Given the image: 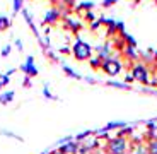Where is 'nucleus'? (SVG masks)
<instances>
[{"label":"nucleus","instance_id":"36","mask_svg":"<svg viewBox=\"0 0 157 154\" xmlns=\"http://www.w3.org/2000/svg\"><path fill=\"white\" fill-rule=\"evenodd\" d=\"M155 4H157V0H155Z\"/></svg>","mask_w":157,"mask_h":154},{"label":"nucleus","instance_id":"30","mask_svg":"<svg viewBox=\"0 0 157 154\" xmlns=\"http://www.w3.org/2000/svg\"><path fill=\"white\" fill-rule=\"evenodd\" d=\"M24 87H31V77H28V75H24V82H22Z\"/></svg>","mask_w":157,"mask_h":154},{"label":"nucleus","instance_id":"11","mask_svg":"<svg viewBox=\"0 0 157 154\" xmlns=\"http://www.w3.org/2000/svg\"><path fill=\"white\" fill-rule=\"evenodd\" d=\"M132 134H133V127H123V128H120L118 130V134H116V137H121V139H128L130 140V137H132Z\"/></svg>","mask_w":157,"mask_h":154},{"label":"nucleus","instance_id":"22","mask_svg":"<svg viewBox=\"0 0 157 154\" xmlns=\"http://www.w3.org/2000/svg\"><path fill=\"white\" fill-rule=\"evenodd\" d=\"M84 17H86V21H87V22H90V24L94 22V21H98V17H96V14L92 10L86 12V14H84Z\"/></svg>","mask_w":157,"mask_h":154},{"label":"nucleus","instance_id":"33","mask_svg":"<svg viewBox=\"0 0 157 154\" xmlns=\"http://www.w3.org/2000/svg\"><path fill=\"white\" fill-rule=\"evenodd\" d=\"M53 154H63V152H60V151H55V152H53Z\"/></svg>","mask_w":157,"mask_h":154},{"label":"nucleus","instance_id":"21","mask_svg":"<svg viewBox=\"0 0 157 154\" xmlns=\"http://www.w3.org/2000/svg\"><path fill=\"white\" fill-rule=\"evenodd\" d=\"M9 82H10V77L7 74H0V89H4L5 86H9Z\"/></svg>","mask_w":157,"mask_h":154},{"label":"nucleus","instance_id":"32","mask_svg":"<svg viewBox=\"0 0 157 154\" xmlns=\"http://www.w3.org/2000/svg\"><path fill=\"white\" fill-rule=\"evenodd\" d=\"M60 51H62V53H72V50H70V48H67V46H65V48H62Z\"/></svg>","mask_w":157,"mask_h":154},{"label":"nucleus","instance_id":"26","mask_svg":"<svg viewBox=\"0 0 157 154\" xmlns=\"http://www.w3.org/2000/svg\"><path fill=\"white\" fill-rule=\"evenodd\" d=\"M22 9V0H14V12H19Z\"/></svg>","mask_w":157,"mask_h":154},{"label":"nucleus","instance_id":"8","mask_svg":"<svg viewBox=\"0 0 157 154\" xmlns=\"http://www.w3.org/2000/svg\"><path fill=\"white\" fill-rule=\"evenodd\" d=\"M78 146H80L78 142H75V140H70V142L62 144V146H60L56 151H60V152H63V154H77Z\"/></svg>","mask_w":157,"mask_h":154},{"label":"nucleus","instance_id":"28","mask_svg":"<svg viewBox=\"0 0 157 154\" xmlns=\"http://www.w3.org/2000/svg\"><path fill=\"white\" fill-rule=\"evenodd\" d=\"M116 2H118V0H104V2H102V7H111V5H114V4H116Z\"/></svg>","mask_w":157,"mask_h":154},{"label":"nucleus","instance_id":"10","mask_svg":"<svg viewBox=\"0 0 157 154\" xmlns=\"http://www.w3.org/2000/svg\"><path fill=\"white\" fill-rule=\"evenodd\" d=\"M16 98V93L14 91H4L0 94V105H10Z\"/></svg>","mask_w":157,"mask_h":154},{"label":"nucleus","instance_id":"4","mask_svg":"<svg viewBox=\"0 0 157 154\" xmlns=\"http://www.w3.org/2000/svg\"><path fill=\"white\" fill-rule=\"evenodd\" d=\"M101 70L104 72V74H108L109 77H116V75L123 70V63L118 58L111 57V58L104 60V62L101 63Z\"/></svg>","mask_w":157,"mask_h":154},{"label":"nucleus","instance_id":"7","mask_svg":"<svg viewBox=\"0 0 157 154\" xmlns=\"http://www.w3.org/2000/svg\"><path fill=\"white\" fill-rule=\"evenodd\" d=\"M60 19V9H51V10H48L46 14H44L43 17V26L46 24V26H50V24H56Z\"/></svg>","mask_w":157,"mask_h":154},{"label":"nucleus","instance_id":"12","mask_svg":"<svg viewBox=\"0 0 157 154\" xmlns=\"http://www.w3.org/2000/svg\"><path fill=\"white\" fill-rule=\"evenodd\" d=\"M130 154H149L145 144H137V146H132V151Z\"/></svg>","mask_w":157,"mask_h":154},{"label":"nucleus","instance_id":"18","mask_svg":"<svg viewBox=\"0 0 157 154\" xmlns=\"http://www.w3.org/2000/svg\"><path fill=\"white\" fill-rule=\"evenodd\" d=\"M147 151L149 154H157V140H147Z\"/></svg>","mask_w":157,"mask_h":154},{"label":"nucleus","instance_id":"19","mask_svg":"<svg viewBox=\"0 0 157 154\" xmlns=\"http://www.w3.org/2000/svg\"><path fill=\"white\" fill-rule=\"evenodd\" d=\"M63 72H65V74H67L68 77H72V79H82V77H80V75L77 74V72L72 70V69H70V67H67V65H63Z\"/></svg>","mask_w":157,"mask_h":154},{"label":"nucleus","instance_id":"16","mask_svg":"<svg viewBox=\"0 0 157 154\" xmlns=\"http://www.w3.org/2000/svg\"><path fill=\"white\" fill-rule=\"evenodd\" d=\"M92 7H94V4H92V2H82V4L75 9V12H77V14H80L82 10L89 12V10H92Z\"/></svg>","mask_w":157,"mask_h":154},{"label":"nucleus","instance_id":"13","mask_svg":"<svg viewBox=\"0 0 157 154\" xmlns=\"http://www.w3.org/2000/svg\"><path fill=\"white\" fill-rule=\"evenodd\" d=\"M123 127H126L125 122H109L106 127H104V128H102V130L109 132V130H113V128H118V130H120V128H123Z\"/></svg>","mask_w":157,"mask_h":154},{"label":"nucleus","instance_id":"34","mask_svg":"<svg viewBox=\"0 0 157 154\" xmlns=\"http://www.w3.org/2000/svg\"><path fill=\"white\" fill-rule=\"evenodd\" d=\"M133 2H135V4H138V2H140V0H133Z\"/></svg>","mask_w":157,"mask_h":154},{"label":"nucleus","instance_id":"14","mask_svg":"<svg viewBox=\"0 0 157 154\" xmlns=\"http://www.w3.org/2000/svg\"><path fill=\"white\" fill-rule=\"evenodd\" d=\"M90 135H94V132H92V130H86V132H82V134L75 135L74 140H75V142H78V144H82V140H87Z\"/></svg>","mask_w":157,"mask_h":154},{"label":"nucleus","instance_id":"9","mask_svg":"<svg viewBox=\"0 0 157 154\" xmlns=\"http://www.w3.org/2000/svg\"><path fill=\"white\" fill-rule=\"evenodd\" d=\"M65 28H67L68 31H72L74 34H77V33L84 28V24L78 22V21H75V19H72L70 16H67L65 17Z\"/></svg>","mask_w":157,"mask_h":154},{"label":"nucleus","instance_id":"27","mask_svg":"<svg viewBox=\"0 0 157 154\" xmlns=\"http://www.w3.org/2000/svg\"><path fill=\"white\" fill-rule=\"evenodd\" d=\"M62 4L65 5L67 9H70V7H74V5H75V0H62Z\"/></svg>","mask_w":157,"mask_h":154},{"label":"nucleus","instance_id":"25","mask_svg":"<svg viewBox=\"0 0 157 154\" xmlns=\"http://www.w3.org/2000/svg\"><path fill=\"white\" fill-rule=\"evenodd\" d=\"M10 51H12V46H10V45H5L0 53H2V57H9V55H10Z\"/></svg>","mask_w":157,"mask_h":154},{"label":"nucleus","instance_id":"5","mask_svg":"<svg viewBox=\"0 0 157 154\" xmlns=\"http://www.w3.org/2000/svg\"><path fill=\"white\" fill-rule=\"evenodd\" d=\"M19 69L24 72V75H28V77H31V79L38 75V69H36V65H34V57H31V55L26 58V62H24Z\"/></svg>","mask_w":157,"mask_h":154},{"label":"nucleus","instance_id":"31","mask_svg":"<svg viewBox=\"0 0 157 154\" xmlns=\"http://www.w3.org/2000/svg\"><path fill=\"white\" fill-rule=\"evenodd\" d=\"M16 48H17L19 51L24 50V46H22V43H21V40H16Z\"/></svg>","mask_w":157,"mask_h":154},{"label":"nucleus","instance_id":"3","mask_svg":"<svg viewBox=\"0 0 157 154\" xmlns=\"http://www.w3.org/2000/svg\"><path fill=\"white\" fill-rule=\"evenodd\" d=\"M130 70H132L130 74L133 75L135 82H140V84H144V86H149L150 84V70H149V67H147L145 63L135 62Z\"/></svg>","mask_w":157,"mask_h":154},{"label":"nucleus","instance_id":"24","mask_svg":"<svg viewBox=\"0 0 157 154\" xmlns=\"http://www.w3.org/2000/svg\"><path fill=\"white\" fill-rule=\"evenodd\" d=\"M0 134H2V135H7V137H10V139H17V140H22V137H19L17 134H14V132H10V130H2Z\"/></svg>","mask_w":157,"mask_h":154},{"label":"nucleus","instance_id":"35","mask_svg":"<svg viewBox=\"0 0 157 154\" xmlns=\"http://www.w3.org/2000/svg\"><path fill=\"white\" fill-rule=\"evenodd\" d=\"M125 154H130V152H125Z\"/></svg>","mask_w":157,"mask_h":154},{"label":"nucleus","instance_id":"15","mask_svg":"<svg viewBox=\"0 0 157 154\" xmlns=\"http://www.w3.org/2000/svg\"><path fill=\"white\" fill-rule=\"evenodd\" d=\"M9 28H10V19L7 16H0V33L7 31Z\"/></svg>","mask_w":157,"mask_h":154},{"label":"nucleus","instance_id":"1","mask_svg":"<svg viewBox=\"0 0 157 154\" xmlns=\"http://www.w3.org/2000/svg\"><path fill=\"white\" fill-rule=\"evenodd\" d=\"M132 147V142L128 139H121V137H109L106 139V146H104V151L106 154H125L128 152V149Z\"/></svg>","mask_w":157,"mask_h":154},{"label":"nucleus","instance_id":"20","mask_svg":"<svg viewBox=\"0 0 157 154\" xmlns=\"http://www.w3.org/2000/svg\"><path fill=\"white\" fill-rule=\"evenodd\" d=\"M106 84L111 86V87H118V89H130V86L125 84V82H114V81H109V82H106Z\"/></svg>","mask_w":157,"mask_h":154},{"label":"nucleus","instance_id":"2","mask_svg":"<svg viewBox=\"0 0 157 154\" xmlns=\"http://www.w3.org/2000/svg\"><path fill=\"white\" fill-rule=\"evenodd\" d=\"M92 46H90L89 43H86V41L82 40H75L74 46H72V55H74L75 60H78V62H86V60H89L90 57H94L92 55Z\"/></svg>","mask_w":157,"mask_h":154},{"label":"nucleus","instance_id":"6","mask_svg":"<svg viewBox=\"0 0 157 154\" xmlns=\"http://www.w3.org/2000/svg\"><path fill=\"white\" fill-rule=\"evenodd\" d=\"M111 55H113V51H111V41H106V43L96 46V57H98L101 62L111 58Z\"/></svg>","mask_w":157,"mask_h":154},{"label":"nucleus","instance_id":"29","mask_svg":"<svg viewBox=\"0 0 157 154\" xmlns=\"http://www.w3.org/2000/svg\"><path fill=\"white\" fill-rule=\"evenodd\" d=\"M132 82H135L133 75H132V74H126V75H125V84H132Z\"/></svg>","mask_w":157,"mask_h":154},{"label":"nucleus","instance_id":"23","mask_svg":"<svg viewBox=\"0 0 157 154\" xmlns=\"http://www.w3.org/2000/svg\"><path fill=\"white\" fill-rule=\"evenodd\" d=\"M43 94H44V98H48V99H56V96L51 94V91H50V87H48V84H44V87H43Z\"/></svg>","mask_w":157,"mask_h":154},{"label":"nucleus","instance_id":"17","mask_svg":"<svg viewBox=\"0 0 157 154\" xmlns=\"http://www.w3.org/2000/svg\"><path fill=\"white\" fill-rule=\"evenodd\" d=\"M89 63H90V67L94 69V70H99V69H101V63H102V62L94 55V57H90V58H89Z\"/></svg>","mask_w":157,"mask_h":154}]
</instances>
